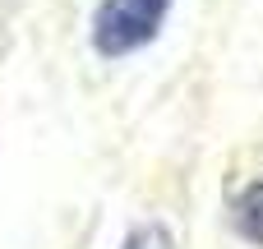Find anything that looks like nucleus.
I'll use <instances>...</instances> for the list:
<instances>
[{"mask_svg": "<svg viewBox=\"0 0 263 249\" xmlns=\"http://www.w3.org/2000/svg\"><path fill=\"white\" fill-rule=\"evenodd\" d=\"M176 0H97L92 9V51L102 60H125L143 46H153L166 28Z\"/></svg>", "mask_w": 263, "mask_h": 249, "instance_id": "nucleus-1", "label": "nucleus"}, {"mask_svg": "<svg viewBox=\"0 0 263 249\" xmlns=\"http://www.w3.org/2000/svg\"><path fill=\"white\" fill-rule=\"evenodd\" d=\"M231 226H236L240 240L263 245V180H250V185L236 194V203H231Z\"/></svg>", "mask_w": 263, "mask_h": 249, "instance_id": "nucleus-2", "label": "nucleus"}, {"mask_svg": "<svg viewBox=\"0 0 263 249\" xmlns=\"http://www.w3.org/2000/svg\"><path fill=\"white\" fill-rule=\"evenodd\" d=\"M120 249H180V245H176V236H171L166 222H139V226L125 231Z\"/></svg>", "mask_w": 263, "mask_h": 249, "instance_id": "nucleus-3", "label": "nucleus"}]
</instances>
